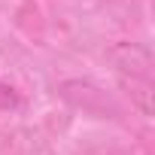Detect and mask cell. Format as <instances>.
<instances>
[{"mask_svg": "<svg viewBox=\"0 0 155 155\" xmlns=\"http://www.w3.org/2000/svg\"><path fill=\"white\" fill-rule=\"evenodd\" d=\"M119 82L128 88L131 104L143 113L152 116V55L143 43H131V40H119L110 46L107 52Z\"/></svg>", "mask_w": 155, "mask_h": 155, "instance_id": "6da1fadb", "label": "cell"}, {"mask_svg": "<svg viewBox=\"0 0 155 155\" xmlns=\"http://www.w3.org/2000/svg\"><path fill=\"white\" fill-rule=\"evenodd\" d=\"M61 97L73 107H79L82 113H91L97 119H119V104L113 101V94H107L101 85H94L91 79H67L58 85Z\"/></svg>", "mask_w": 155, "mask_h": 155, "instance_id": "7a4b0ae2", "label": "cell"}, {"mask_svg": "<svg viewBox=\"0 0 155 155\" xmlns=\"http://www.w3.org/2000/svg\"><path fill=\"white\" fill-rule=\"evenodd\" d=\"M18 107H21V94L9 82H0V113H12Z\"/></svg>", "mask_w": 155, "mask_h": 155, "instance_id": "3957f363", "label": "cell"}]
</instances>
